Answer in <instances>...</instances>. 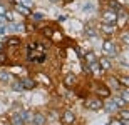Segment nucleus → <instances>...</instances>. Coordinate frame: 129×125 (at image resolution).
Returning a JSON list of instances; mask_svg holds the SVG:
<instances>
[{
	"instance_id": "obj_1",
	"label": "nucleus",
	"mask_w": 129,
	"mask_h": 125,
	"mask_svg": "<svg viewBox=\"0 0 129 125\" xmlns=\"http://www.w3.org/2000/svg\"><path fill=\"white\" fill-rule=\"evenodd\" d=\"M84 107H86L87 110H101L102 107H104V100L101 98V97H89V98H86V102H84Z\"/></svg>"
},
{
	"instance_id": "obj_2",
	"label": "nucleus",
	"mask_w": 129,
	"mask_h": 125,
	"mask_svg": "<svg viewBox=\"0 0 129 125\" xmlns=\"http://www.w3.org/2000/svg\"><path fill=\"white\" fill-rule=\"evenodd\" d=\"M117 19H119V14H117V12H114V10L109 9V10H104V12H102V24L116 25Z\"/></svg>"
},
{
	"instance_id": "obj_3",
	"label": "nucleus",
	"mask_w": 129,
	"mask_h": 125,
	"mask_svg": "<svg viewBox=\"0 0 129 125\" xmlns=\"http://www.w3.org/2000/svg\"><path fill=\"white\" fill-rule=\"evenodd\" d=\"M94 92H96V95L101 97V98H107L111 97V88L107 85H102V83H94Z\"/></svg>"
},
{
	"instance_id": "obj_4",
	"label": "nucleus",
	"mask_w": 129,
	"mask_h": 125,
	"mask_svg": "<svg viewBox=\"0 0 129 125\" xmlns=\"http://www.w3.org/2000/svg\"><path fill=\"white\" fill-rule=\"evenodd\" d=\"M60 122H62V125H72L76 122V113L72 110H64L60 115Z\"/></svg>"
},
{
	"instance_id": "obj_5",
	"label": "nucleus",
	"mask_w": 129,
	"mask_h": 125,
	"mask_svg": "<svg viewBox=\"0 0 129 125\" xmlns=\"http://www.w3.org/2000/svg\"><path fill=\"white\" fill-rule=\"evenodd\" d=\"M47 123V117L42 112H35L32 113V120H30V125H45Z\"/></svg>"
},
{
	"instance_id": "obj_6",
	"label": "nucleus",
	"mask_w": 129,
	"mask_h": 125,
	"mask_svg": "<svg viewBox=\"0 0 129 125\" xmlns=\"http://www.w3.org/2000/svg\"><path fill=\"white\" fill-rule=\"evenodd\" d=\"M102 50H104L106 55H109V57H114L116 53H117V50H116V45L111 40H104V43H102Z\"/></svg>"
},
{
	"instance_id": "obj_7",
	"label": "nucleus",
	"mask_w": 129,
	"mask_h": 125,
	"mask_svg": "<svg viewBox=\"0 0 129 125\" xmlns=\"http://www.w3.org/2000/svg\"><path fill=\"white\" fill-rule=\"evenodd\" d=\"M14 10L15 12H19L20 15H24V17H30V14H32V9H29V7H25V5L22 4H14Z\"/></svg>"
},
{
	"instance_id": "obj_8",
	"label": "nucleus",
	"mask_w": 129,
	"mask_h": 125,
	"mask_svg": "<svg viewBox=\"0 0 129 125\" xmlns=\"http://www.w3.org/2000/svg\"><path fill=\"white\" fill-rule=\"evenodd\" d=\"M20 82H22V87H24V90H32V88H35V87H37V82H35L32 77L20 78Z\"/></svg>"
},
{
	"instance_id": "obj_9",
	"label": "nucleus",
	"mask_w": 129,
	"mask_h": 125,
	"mask_svg": "<svg viewBox=\"0 0 129 125\" xmlns=\"http://www.w3.org/2000/svg\"><path fill=\"white\" fill-rule=\"evenodd\" d=\"M76 83H77V77L74 73H67L66 77H64V85H66L67 88H72Z\"/></svg>"
},
{
	"instance_id": "obj_10",
	"label": "nucleus",
	"mask_w": 129,
	"mask_h": 125,
	"mask_svg": "<svg viewBox=\"0 0 129 125\" xmlns=\"http://www.w3.org/2000/svg\"><path fill=\"white\" fill-rule=\"evenodd\" d=\"M101 32L104 35H107V37H111V35L116 32V25H109V24H101Z\"/></svg>"
},
{
	"instance_id": "obj_11",
	"label": "nucleus",
	"mask_w": 129,
	"mask_h": 125,
	"mask_svg": "<svg viewBox=\"0 0 129 125\" xmlns=\"http://www.w3.org/2000/svg\"><path fill=\"white\" fill-rule=\"evenodd\" d=\"M102 108H104L106 112H111V113H112V112H116V110H119V108H117V105L114 103V100H112L111 97H107V100L104 102V107H102Z\"/></svg>"
},
{
	"instance_id": "obj_12",
	"label": "nucleus",
	"mask_w": 129,
	"mask_h": 125,
	"mask_svg": "<svg viewBox=\"0 0 129 125\" xmlns=\"http://www.w3.org/2000/svg\"><path fill=\"white\" fill-rule=\"evenodd\" d=\"M12 82V73L5 68H0V83H10Z\"/></svg>"
},
{
	"instance_id": "obj_13",
	"label": "nucleus",
	"mask_w": 129,
	"mask_h": 125,
	"mask_svg": "<svg viewBox=\"0 0 129 125\" xmlns=\"http://www.w3.org/2000/svg\"><path fill=\"white\" fill-rule=\"evenodd\" d=\"M97 62H99V65H101V68H102V70H111V67H112V63H111V60L107 57L97 58Z\"/></svg>"
},
{
	"instance_id": "obj_14",
	"label": "nucleus",
	"mask_w": 129,
	"mask_h": 125,
	"mask_svg": "<svg viewBox=\"0 0 129 125\" xmlns=\"http://www.w3.org/2000/svg\"><path fill=\"white\" fill-rule=\"evenodd\" d=\"M10 125H25V122L22 120V117H20L19 112L12 113V117H10Z\"/></svg>"
},
{
	"instance_id": "obj_15",
	"label": "nucleus",
	"mask_w": 129,
	"mask_h": 125,
	"mask_svg": "<svg viewBox=\"0 0 129 125\" xmlns=\"http://www.w3.org/2000/svg\"><path fill=\"white\" fill-rule=\"evenodd\" d=\"M107 87H109V88H116V90H119V88H121L119 78H116V77H109V78H107Z\"/></svg>"
},
{
	"instance_id": "obj_16",
	"label": "nucleus",
	"mask_w": 129,
	"mask_h": 125,
	"mask_svg": "<svg viewBox=\"0 0 129 125\" xmlns=\"http://www.w3.org/2000/svg\"><path fill=\"white\" fill-rule=\"evenodd\" d=\"M29 19L32 20L34 24H40V22L44 20V14H42V12H32Z\"/></svg>"
},
{
	"instance_id": "obj_17",
	"label": "nucleus",
	"mask_w": 129,
	"mask_h": 125,
	"mask_svg": "<svg viewBox=\"0 0 129 125\" xmlns=\"http://www.w3.org/2000/svg\"><path fill=\"white\" fill-rule=\"evenodd\" d=\"M96 60H97V57H96L94 52H87L86 55H84V63H86V65H91V63H94Z\"/></svg>"
},
{
	"instance_id": "obj_18",
	"label": "nucleus",
	"mask_w": 129,
	"mask_h": 125,
	"mask_svg": "<svg viewBox=\"0 0 129 125\" xmlns=\"http://www.w3.org/2000/svg\"><path fill=\"white\" fill-rule=\"evenodd\" d=\"M87 67H89L91 73H102V72H104V70L101 68V65H99V62H97V60L94 63H91V65H87Z\"/></svg>"
},
{
	"instance_id": "obj_19",
	"label": "nucleus",
	"mask_w": 129,
	"mask_h": 125,
	"mask_svg": "<svg viewBox=\"0 0 129 125\" xmlns=\"http://www.w3.org/2000/svg\"><path fill=\"white\" fill-rule=\"evenodd\" d=\"M20 43H22V42H20L19 37H10V39L5 42V45H7V47H19Z\"/></svg>"
},
{
	"instance_id": "obj_20",
	"label": "nucleus",
	"mask_w": 129,
	"mask_h": 125,
	"mask_svg": "<svg viewBox=\"0 0 129 125\" xmlns=\"http://www.w3.org/2000/svg\"><path fill=\"white\" fill-rule=\"evenodd\" d=\"M34 80H35V82H37V80H40V82H44L45 85H50V78H49L47 75H44L42 72H39L37 75H35V78H34Z\"/></svg>"
},
{
	"instance_id": "obj_21",
	"label": "nucleus",
	"mask_w": 129,
	"mask_h": 125,
	"mask_svg": "<svg viewBox=\"0 0 129 125\" xmlns=\"http://www.w3.org/2000/svg\"><path fill=\"white\" fill-rule=\"evenodd\" d=\"M19 113H20V117H22V120H24L25 123H30V120H32V113H30L29 110H20Z\"/></svg>"
},
{
	"instance_id": "obj_22",
	"label": "nucleus",
	"mask_w": 129,
	"mask_h": 125,
	"mask_svg": "<svg viewBox=\"0 0 129 125\" xmlns=\"http://www.w3.org/2000/svg\"><path fill=\"white\" fill-rule=\"evenodd\" d=\"M86 35L89 37V39H96L97 37V30L94 29V27H91V25H87L86 27Z\"/></svg>"
},
{
	"instance_id": "obj_23",
	"label": "nucleus",
	"mask_w": 129,
	"mask_h": 125,
	"mask_svg": "<svg viewBox=\"0 0 129 125\" xmlns=\"http://www.w3.org/2000/svg\"><path fill=\"white\" fill-rule=\"evenodd\" d=\"M10 83H12L10 87H12V90H14V92H22V90H24V87H22V82H20V80H12Z\"/></svg>"
},
{
	"instance_id": "obj_24",
	"label": "nucleus",
	"mask_w": 129,
	"mask_h": 125,
	"mask_svg": "<svg viewBox=\"0 0 129 125\" xmlns=\"http://www.w3.org/2000/svg\"><path fill=\"white\" fill-rule=\"evenodd\" d=\"M107 4H109V9L114 10V12H119L121 10V4L117 0H107Z\"/></svg>"
},
{
	"instance_id": "obj_25",
	"label": "nucleus",
	"mask_w": 129,
	"mask_h": 125,
	"mask_svg": "<svg viewBox=\"0 0 129 125\" xmlns=\"http://www.w3.org/2000/svg\"><path fill=\"white\" fill-rule=\"evenodd\" d=\"M112 100H114V103L117 105V108H124L126 107V102L121 98V97H112Z\"/></svg>"
},
{
	"instance_id": "obj_26",
	"label": "nucleus",
	"mask_w": 129,
	"mask_h": 125,
	"mask_svg": "<svg viewBox=\"0 0 129 125\" xmlns=\"http://www.w3.org/2000/svg\"><path fill=\"white\" fill-rule=\"evenodd\" d=\"M9 63V57H7V53L5 52H0V67H4Z\"/></svg>"
},
{
	"instance_id": "obj_27",
	"label": "nucleus",
	"mask_w": 129,
	"mask_h": 125,
	"mask_svg": "<svg viewBox=\"0 0 129 125\" xmlns=\"http://www.w3.org/2000/svg\"><path fill=\"white\" fill-rule=\"evenodd\" d=\"M119 120H129V110L122 108V110L119 112Z\"/></svg>"
},
{
	"instance_id": "obj_28",
	"label": "nucleus",
	"mask_w": 129,
	"mask_h": 125,
	"mask_svg": "<svg viewBox=\"0 0 129 125\" xmlns=\"http://www.w3.org/2000/svg\"><path fill=\"white\" fill-rule=\"evenodd\" d=\"M42 34L47 37V39H52V34H54V30L50 29V27H44L42 29Z\"/></svg>"
},
{
	"instance_id": "obj_29",
	"label": "nucleus",
	"mask_w": 129,
	"mask_h": 125,
	"mask_svg": "<svg viewBox=\"0 0 129 125\" xmlns=\"http://www.w3.org/2000/svg\"><path fill=\"white\" fill-rule=\"evenodd\" d=\"M22 4V5H25V7H29V9H32L34 7V0H15V4Z\"/></svg>"
},
{
	"instance_id": "obj_30",
	"label": "nucleus",
	"mask_w": 129,
	"mask_h": 125,
	"mask_svg": "<svg viewBox=\"0 0 129 125\" xmlns=\"http://www.w3.org/2000/svg\"><path fill=\"white\" fill-rule=\"evenodd\" d=\"M121 42L124 45H129V32H122L121 34Z\"/></svg>"
},
{
	"instance_id": "obj_31",
	"label": "nucleus",
	"mask_w": 129,
	"mask_h": 125,
	"mask_svg": "<svg viewBox=\"0 0 129 125\" xmlns=\"http://www.w3.org/2000/svg\"><path fill=\"white\" fill-rule=\"evenodd\" d=\"M119 97L126 102V105L129 103V92H127V90H121V95H119Z\"/></svg>"
},
{
	"instance_id": "obj_32",
	"label": "nucleus",
	"mask_w": 129,
	"mask_h": 125,
	"mask_svg": "<svg viewBox=\"0 0 129 125\" xmlns=\"http://www.w3.org/2000/svg\"><path fill=\"white\" fill-rule=\"evenodd\" d=\"M7 10H9V7H7L4 2H0V15H5V14H7Z\"/></svg>"
},
{
	"instance_id": "obj_33",
	"label": "nucleus",
	"mask_w": 129,
	"mask_h": 125,
	"mask_svg": "<svg viewBox=\"0 0 129 125\" xmlns=\"http://www.w3.org/2000/svg\"><path fill=\"white\" fill-rule=\"evenodd\" d=\"M119 83H121V85L129 87V77H122V78H119Z\"/></svg>"
},
{
	"instance_id": "obj_34",
	"label": "nucleus",
	"mask_w": 129,
	"mask_h": 125,
	"mask_svg": "<svg viewBox=\"0 0 129 125\" xmlns=\"http://www.w3.org/2000/svg\"><path fill=\"white\" fill-rule=\"evenodd\" d=\"M109 125H124V123H122V122H121L119 118H112V120H111V123H109Z\"/></svg>"
},
{
	"instance_id": "obj_35",
	"label": "nucleus",
	"mask_w": 129,
	"mask_h": 125,
	"mask_svg": "<svg viewBox=\"0 0 129 125\" xmlns=\"http://www.w3.org/2000/svg\"><path fill=\"white\" fill-rule=\"evenodd\" d=\"M5 42H4V39H0V52H5Z\"/></svg>"
},
{
	"instance_id": "obj_36",
	"label": "nucleus",
	"mask_w": 129,
	"mask_h": 125,
	"mask_svg": "<svg viewBox=\"0 0 129 125\" xmlns=\"http://www.w3.org/2000/svg\"><path fill=\"white\" fill-rule=\"evenodd\" d=\"M82 10H87V12H89V10H92V4H86L84 7H82Z\"/></svg>"
},
{
	"instance_id": "obj_37",
	"label": "nucleus",
	"mask_w": 129,
	"mask_h": 125,
	"mask_svg": "<svg viewBox=\"0 0 129 125\" xmlns=\"http://www.w3.org/2000/svg\"><path fill=\"white\" fill-rule=\"evenodd\" d=\"M64 2H66V4H69V2H72V0H64Z\"/></svg>"
},
{
	"instance_id": "obj_38",
	"label": "nucleus",
	"mask_w": 129,
	"mask_h": 125,
	"mask_svg": "<svg viewBox=\"0 0 129 125\" xmlns=\"http://www.w3.org/2000/svg\"><path fill=\"white\" fill-rule=\"evenodd\" d=\"M49 2H57V0H49Z\"/></svg>"
}]
</instances>
